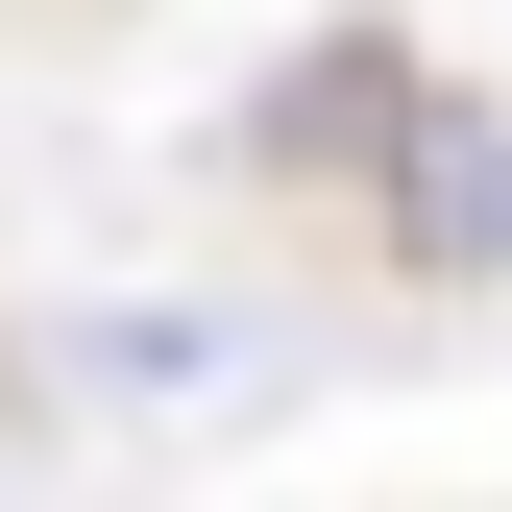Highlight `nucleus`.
<instances>
[{
    "label": "nucleus",
    "mask_w": 512,
    "mask_h": 512,
    "mask_svg": "<svg viewBox=\"0 0 512 512\" xmlns=\"http://www.w3.org/2000/svg\"><path fill=\"white\" fill-rule=\"evenodd\" d=\"M391 196H415V269H512V122L488 98H415L391 122Z\"/></svg>",
    "instance_id": "1"
}]
</instances>
